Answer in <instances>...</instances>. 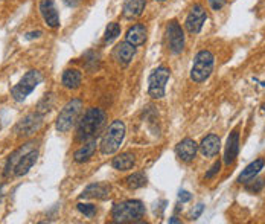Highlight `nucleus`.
I'll return each mask as SVG.
<instances>
[{
	"instance_id": "obj_17",
	"label": "nucleus",
	"mask_w": 265,
	"mask_h": 224,
	"mask_svg": "<svg viewBox=\"0 0 265 224\" xmlns=\"http://www.w3.org/2000/svg\"><path fill=\"white\" fill-rule=\"evenodd\" d=\"M221 150V140L216 134H208L200 144V151L205 157H213Z\"/></svg>"
},
{
	"instance_id": "obj_6",
	"label": "nucleus",
	"mask_w": 265,
	"mask_h": 224,
	"mask_svg": "<svg viewBox=\"0 0 265 224\" xmlns=\"http://www.w3.org/2000/svg\"><path fill=\"white\" fill-rule=\"evenodd\" d=\"M83 110V101L81 99H72L63 107V110L59 112L56 117V130L59 133H67L78 120V116L81 114Z\"/></svg>"
},
{
	"instance_id": "obj_7",
	"label": "nucleus",
	"mask_w": 265,
	"mask_h": 224,
	"mask_svg": "<svg viewBox=\"0 0 265 224\" xmlns=\"http://www.w3.org/2000/svg\"><path fill=\"white\" fill-rule=\"evenodd\" d=\"M42 79L43 76L38 70H29L22 79H20V83L11 89V96L17 103H22V101H25L37 89V86L42 83Z\"/></svg>"
},
{
	"instance_id": "obj_12",
	"label": "nucleus",
	"mask_w": 265,
	"mask_h": 224,
	"mask_svg": "<svg viewBox=\"0 0 265 224\" xmlns=\"http://www.w3.org/2000/svg\"><path fill=\"white\" fill-rule=\"evenodd\" d=\"M198 151V145L194 139H183L181 142H178L177 147H175V153H177V157L181 160V162H192L195 159V154Z\"/></svg>"
},
{
	"instance_id": "obj_28",
	"label": "nucleus",
	"mask_w": 265,
	"mask_h": 224,
	"mask_svg": "<svg viewBox=\"0 0 265 224\" xmlns=\"http://www.w3.org/2000/svg\"><path fill=\"white\" fill-rule=\"evenodd\" d=\"M219 169H221V162L218 160V162H215V164L212 165V168L206 172V178H213L218 172H219Z\"/></svg>"
},
{
	"instance_id": "obj_35",
	"label": "nucleus",
	"mask_w": 265,
	"mask_h": 224,
	"mask_svg": "<svg viewBox=\"0 0 265 224\" xmlns=\"http://www.w3.org/2000/svg\"><path fill=\"white\" fill-rule=\"evenodd\" d=\"M169 223H181V221H180L177 217H171V218H169Z\"/></svg>"
},
{
	"instance_id": "obj_26",
	"label": "nucleus",
	"mask_w": 265,
	"mask_h": 224,
	"mask_svg": "<svg viewBox=\"0 0 265 224\" xmlns=\"http://www.w3.org/2000/svg\"><path fill=\"white\" fill-rule=\"evenodd\" d=\"M120 34V26L116 23V22H111L108 23L107 29H106V35H104V40L107 43H111L114 38H117V35Z\"/></svg>"
},
{
	"instance_id": "obj_3",
	"label": "nucleus",
	"mask_w": 265,
	"mask_h": 224,
	"mask_svg": "<svg viewBox=\"0 0 265 224\" xmlns=\"http://www.w3.org/2000/svg\"><path fill=\"white\" fill-rule=\"evenodd\" d=\"M145 215V206L139 200L122 201L113 208L111 217L114 223H139Z\"/></svg>"
},
{
	"instance_id": "obj_23",
	"label": "nucleus",
	"mask_w": 265,
	"mask_h": 224,
	"mask_svg": "<svg viewBox=\"0 0 265 224\" xmlns=\"http://www.w3.org/2000/svg\"><path fill=\"white\" fill-rule=\"evenodd\" d=\"M134 164H136V159H134V154L131 153H122L116 156L111 162L113 168L117 171H128L134 167Z\"/></svg>"
},
{
	"instance_id": "obj_34",
	"label": "nucleus",
	"mask_w": 265,
	"mask_h": 224,
	"mask_svg": "<svg viewBox=\"0 0 265 224\" xmlns=\"http://www.w3.org/2000/svg\"><path fill=\"white\" fill-rule=\"evenodd\" d=\"M2 200H3V185L0 181V203H2Z\"/></svg>"
},
{
	"instance_id": "obj_31",
	"label": "nucleus",
	"mask_w": 265,
	"mask_h": 224,
	"mask_svg": "<svg viewBox=\"0 0 265 224\" xmlns=\"http://www.w3.org/2000/svg\"><path fill=\"white\" fill-rule=\"evenodd\" d=\"M191 198H192V195H191L188 191H180V192H178V200H180L181 203H188Z\"/></svg>"
},
{
	"instance_id": "obj_20",
	"label": "nucleus",
	"mask_w": 265,
	"mask_h": 224,
	"mask_svg": "<svg viewBox=\"0 0 265 224\" xmlns=\"http://www.w3.org/2000/svg\"><path fill=\"white\" fill-rule=\"evenodd\" d=\"M96 147H98L96 139L87 140L83 147L78 148V150L75 151V154H73L75 162H78V164H84V162H89V160L93 157V154H95V151H96Z\"/></svg>"
},
{
	"instance_id": "obj_11",
	"label": "nucleus",
	"mask_w": 265,
	"mask_h": 224,
	"mask_svg": "<svg viewBox=\"0 0 265 224\" xmlns=\"http://www.w3.org/2000/svg\"><path fill=\"white\" fill-rule=\"evenodd\" d=\"M208 20V12L205 9V6L203 5H194L192 9L189 11L188 17H186V29L188 32L191 34H198L203 28V25H205V22Z\"/></svg>"
},
{
	"instance_id": "obj_24",
	"label": "nucleus",
	"mask_w": 265,
	"mask_h": 224,
	"mask_svg": "<svg viewBox=\"0 0 265 224\" xmlns=\"http://www.w3.org/2000/svg\"><path fill=\"white\" fill-rule=\"evenodd\" d=\"M125 183L130 189H139L147 186V175L144 172H134L125 178Z\"/></svg>"
},
{
	"instance_id": "obj_9",
	"label": "nucleus",
	"mask_w": 265,
	"mask_h": 224,
	"mask_svg": "<svg viewBox=\"0 0 265 224\" xmlns=\"http://www.w3.org/2000/svg\"><path fill=\"white\" fill-rule=\"evenodd\" d=\"M43 124V116L40 112L37 113H31L28 116H25L22 120H18V124L15 125V133L20 136V137H28V136H32L35 131L40 130Z\"/></svg>"
},
{
	"instance_id": "obj_25",
	"label": "nucleus",
	"mask_w": 265,
	"mask_h": 224,
	"mask_svg": "<svg viewBox=\"0 0 265 224\" xmlns=\"http://www.w3.org/2000/svg\"><path fill=\"white\" fill-rule=\"evenodd\" d=\"M265 186V177H255L252 178L250 181L246 183V189L247 192H252V194H259Z\"/></svg>"
},
{
	"instance_id": "obj_1",
	"label": "nucleus",
	"mask_w": 265,
	"mask_h": 224,
	"mask_svg": "<svg viewBox=\"0 0 265 224\" xmlns=\"http://www.w3.org/2000/svg\"><path fill=\"white\" fill-rule=\"evenodd\" d=\"M37 157H38V150L34 147V142H28V144L22 145L6 160L5 171H3L5 177H9L11 174L17 177L28 174L37 162Z\"/></svg>"
},
{
	"instance_id": "obj_27",
	"label": "nucleus",
	"mask_w": 265,
	"mask_h": 224,
	"mask_svg": "<svg viewBox=\"0 0 265 224\" xmlns=\"http://www.w3.org/2000/svg\"><path fill=\"white\" fill-rule=\"evenodd\" d=\"M76 209H78L81 214H84L86 217H89V218H92V217L96 215V206H95V205H87V203H78Z\"/></svg>"
},
{
	"instance_id": "obj_22",
	"label": "nucleus",
	"mask_w": 265,
	"mask_h": 224,
	"mask_svg": "<svg viewBox=\"0 0 265 224\" xmlns=\"http://www.w3.org/2000/svg\"><path fill=\"white\" fill-rule=\"evenodd\" d=\"M81 81H83V75H81L79 70L76 69H67L63 73V78H61V83L66 89L75 90L81 86Z\"/></svg>"
},
{
	"instance_id": "obj_33",
	"label": "nucleus",
	"mask_w": 265,
	"mask_h": 224,
	"mask_svg": "<svg viewBox=\"0 0 265 224\" xmlns=\"http://www.w3.org/2000/svg\"><path fill=\"white\" fill-rule=\"evenodd\" d=\"M64 3H66L67 6H76V5L79 3V0H64Z\"/></svg>"
},
{
	"instance_id": "obj_8",
	"label": "nucleus",
	"mask_w": 265,
	"mask_h": 224,
	"mask_svg": "<svg viewBox=\"0 0 265 224\" xmlns=\"http://www.w3.org/2000/svg\"><path fill=\"white\" fill-rule=\"evenodd\" d=\"M171 76V70L165 66L157 67L148 78V93L154 99H160L165 96L166 83Z\"/></svg>"
},
{
	"instance_id": "obj_21",
	"label": "nucleus",
	"mask_w": 265,
	"mask_h": 224,
	"mask_svg": "<svg viewBox=\"0 0 265 224\" xmlns=\"http://www.w3.org/2000/svg\"><path fill=\"white\" fill-rule=\"evenodd\" d=\"M264 159H256L255 162H252L250 165H247V168L244 169L242 172H241V175L238 177V183H244L246 185L247 181H250L252 178H255L259 172H261V169L264 168Z\"/></svg>"
},
{
	"instance_id": "obj_29",
	"label": "nucleus",
	"mask_w": 265,
	"mask_h": 224,
	"mask_svg": "<svg viewBox=\"0 0 265 224\" xmlns=\"http://www.w3.org/2000/svg\"><path fill=\"white\" fill-rule=\"evenodd\" d=\"M224 3H226V0H209V5L213 11H219L224 6Z\"/></svg>"
},
{
	"instance_id": "obj_13",
	"label": "nucleus",
	"mask_w": 265,
	"mask_h": 224,
	"mask_svg": "<svg viewBox=\"0 0 265 224\" xmlns=\"http://www.w3.org/2000/svg\"><path fill=\"white\" fill-rule=\"evenodd\" d=\"M40 12H42L43 20L49 28L59 26V15H58L53 0H42V2H40Z\"/></svg>"
},
{
	"instance_id": "obj_19",
	"label": "nucleus",
	"mask_w": 265,
	"mask_h": 224,
	"mask_svg": "<svg viewBox=\"0 0 265 224\" xmlns=\"http://www.w3.org/2000/svg\"><path fill=\"white\" fill-rule=\"evenodd\" d=\"M147 6V0H125L124 3V17L128 20L137 18L144 14Z\"/></svg>"
},
{
	"instance_id": "obj_10",
	"label": "nucleus",
	"mask_w": 265,
	"mask_h": 224,
	"mask_svg": "<svg viewBox=\"0 0 265 224\" xmlns=\"http://www.w3.org/2000/svg\"><path fill=\"white\" fill-rule=\"evenodd\" d=\"M166 38H168V46L172 54H180L185 49V32H183L181 26L172 20L166 26Z\"/></svg>"
},
{
	"instance_id": "obj_16",
	"label": "nucleus",
	"mask_w": 265,
	"mask_h": 224,
	"mask_svg": "<svg viewBox=\"0 0 265 224\" xmlns=\"http://www.w3.org/2000/svg\"><path fill=\"white\" fill-rule=\"evenodd\" d=\"M134 54H136V49L128 42H124V43L117 45L116 49H114V58H116V61L122 67H125V66H128L131 63L133 58H134Z\"/></svg>"
},
{
	"instance_id": "obj_2",
	"label": "nucleus",
	"mask_w": 265,
	"mask_h": 224,
	"mask_svg": "<svg viewBox=\"0 0 265 224\" xmlns=\"http://www.w3.org/2000/svg\"><path fill=\"white\" fill-rule=\"evenodd\" d=\"M106 125V113L92 107L86 112L84 117L79 120L78 128H76V139L79 142H87L90 139H95L101 131H103Z\"/></svg>"
},
{
	"instance_id": "obj_32",
	"label": "nucleus",
	"mask_w": 265,
	"mask_h": 224,
	"mask_svg": "<svg viewBox=\"0 0 265 224\" xmlns=\"http://www.w3.org/2000/svg\"><path fill=\"white\" fill-rule=\"evenodd\" d=\"M42 34H43L42 31H32V32H28V34H26V38H28V40H32V38H38V37H40V35H42Z\"/></svg>"
},
{
	"instance_id": "obj_15",
	"label": "nucleus",
	"mask_w": 265,
	"mask_h": 224,
	"mask_svg": "<svg viewBox=\"0 0 265 224\" xmlns=\"http://www.w3.org/2000/svg\"><path fill=\"white\" fill-rule=\"evenodd\" d=\"M238 153H239V131L233 130L227 139L226 153H224V164L232 165L238 157Z\"/></svg>"
},
{
	"instance_id": "obj_36",
	"label": "nucleus",
	"mask_w": 265,
	"mask_h": 224,
	"mask_svg": "<svg viewBox=\"0 0 265 224\" xmlns=\"http://www.w3.org/2000/svg\"><path fill=\"white\" fill-rule=\"evenodd\" d=\"M262 113H264V114H265V104H264V106H262Z\"/></svg>"
},
{
	"instance_id": "obj_5",
	"label": "nucleus",
	"mask_w": 265,
	"mask_h": 224,
	"mask_svg": "<svg viewBox=\"0 0 265 224\" xmlns=\"http://www.w3.org/2000/svg\"><path fill=\"white\" fill-rule=\"evenodd\" d=\"M215 66V56L211 51H200L195 55L194 66L191 69V79L194 83H203L206 81L213 70Z\"/></svg>"
},
{
	"instance_id": "obj_30",
	"label": "nucleus",
	"mask_w": 265,
	"mask_h": 224,
	"mask_svg": "<svg viewBox=\"0 0 265 224\" xmlns=\"http://www.w3.org/2000/svg\"><path fill=\"white\" fill-rule=\"evenodd\" d=\"M203 211H205V205H197L195 206V209L192 211V220H197V218H200V215L203 214Z\"/></svg>"
},
{
	"instance_id": "obj_18",
	"label": "nucleus",
	"mask_w": 265,
	"mask_h": 224,
	"mask_svg": "<svg viewBox=\"0 0 265 224\" xmlns=\"http://www.w3.org/2000/svg\"><path fill=\"white\" fill-rule=\"evenodd\" d=\"M110 195V186L106 185V183H93V185L87 186L83 194H81V198H98V200H106Z\"/></svg>"
},
{
	"instance_id": "obj_4",
	"label": "nucleus",
	"mask_w": 265,
	"mask_h": 224,
	"mask_svg": "<svg viewBox=\"0 0 265 224\" xmlns=\"http://www.w3.org/2000/svg\"><path fill=\"white\" fill-rule=\"evenodd\" d=\"M125 139V124L122 120L116 119L113 120L108 130L106 131L103 140H101V153L108 156V154H114L120 145H122V142H124Z\"/></svg>"
},
{
	"instance_id": "obj_14",
	"label": "nucleus",
	"mask_w": 265,
	"mask_h": 224,
	"mask_svg": "<svg viewBox=\"0 0 265 224\" xmlns=\"http://www.w3.org/2000/svg\"><path fill=\"white\" fill-rule=\"evenodd\" d=\"M147 35H148V31L144 25H133L128 31H127V35H125V42H128L130 45H133L134 48H139L142 45H145L147 42Z\"/></svg>"
},
{
	"instance_id": "obj_37",
	"label": "nucleus",
	"mask_w": 265,
	"mask_h": 224,
	"mask_svg": "<svg viewBox=\"0 0 265 224\" xmlns=\"http://www.w3.org/2000/svg\"><path fill=\"white\" fill-rule=\"evenodd\" d=\"M159 2H163V0H159Z\"/></svg>"
}]
</instances>
